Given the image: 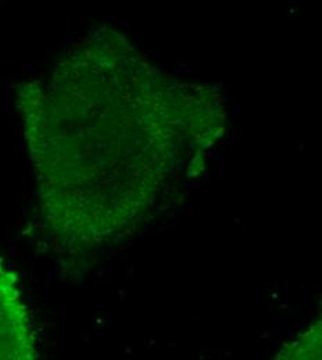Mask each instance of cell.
<instances>
[{
	"mask_svg": "<svg viewBox=\"0 0 322 360\" xmlns=\"http://www.w3.org/2000/svg\"><path fill=\"white\" fill-rule=\"evenodd\" d=\"M34 337L16 276L0 259V360L32 359Z\"/></svg>",
	"mask_w": 322,
	"mask_h": 360,
	"instance_id": "cell-1",
	"label": "cell"
}]
</instances>
